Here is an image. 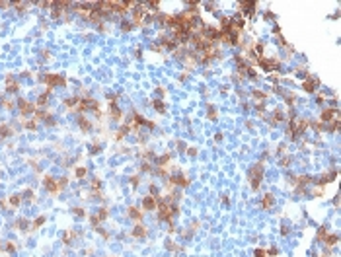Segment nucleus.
<instances>
[{
	"mask_svg": "<svg viewBox=\"0 0 341 257\" xmlns=\"http://www.w3.org/2000/svg\"><path fill=\"white\" fill-rule=\"evenodd\" d=\"M318 88V80L314 78V80H306V82H304V90L306 92H314Z\"/></svg>",
	"mask_w": 341,
	"mask_h": 257,
	"instance_id": "f257e3e1",
	"label": "nucleus"
},
{
	"mask_svg": "<svg viewBox=\"0 0 341 257\" xmlns=\"http://www.w3.org/2000/svg\"><path fill=\"white\" fill-rule=\"evenodd\" d=\"M273 203H275V201H273L271 195H265V197H263V207H265V209H271Z\"/></svg>",
	"mask_w": 341,
	"mask_h": 257,
	"instance_id": "39448f33",
	"label": "nucleus"
},
{
	"mask_svg": "<svg viewBox=\"0 0 341 257\" xmlns=\"http://www.w3.org/2000/svg\"><path fill=\"white\" fill-rule=\"evenodd\" d=\"M333 115H337V111H329V109H328V111H324V113H322V121H328V123H329L331 119H335Z\"/></svg>",
	"mask_w": 341,
	"mask_h": 257,
	"instance_id": "7ed1b4c3",
	"label": "nucleus"
},
{
	"mask_svg": "<svg viewBox=\"0 0 341 257\" xmlns=\"http://www.w3.org/2000/svg\"><path fill=\"white\" fill-rule=\"evenodd\" d=\"M256 255H257V257H269V255H267V253L263 251V249H257V251H256Z\"/></svg>",
	"mask_w": 341,
	"mask_h": 257,
	"instance_id": "6e6552de",
	"label": "nucleus"
},
{
	"mask_svg": "<svg viewBox=\"0 0 341 257\" xmlns=\"http://www.w3.org/2000/svg\"><path fill=\"white\" fill-rule=\"evenodd\" d=\"M142 207H144V209H156V199H154L152 195L146 197V199H144V203H142Z\"/></svg>",
	"mask_w": 341,
	"mask_h": 257,
	"instance_id": "f03ea898",
	"label": "nucleus"
},
{
	"mask_svg": "<svg viewBox=\"0 0 341 257\" xmlns=\"http://www.w3.org/2000/svg\"><path fill=\"white\" fill-rule=\"evenodd\" d=\"M154 109H158V111H160V113H164V109H166V107H164V105L160 103V101H154Z\"/></svg>",
	"mask_w": 341,
	"mask_h": 257,
	"instance_id": "0eeeda50",
	"label": "nucleus"
},
{
	"mask_svg": "<svg viewBox=\"0 0 341 257\" xmlns=\"http://www.w3.org/2000/svg\"><path fill=\"white\" fill-rule=\"evenodd\" d=\"M129 214L133 216V218H141V216H142V212H139L136 209H131V210H129Z\"/></svg>",
	"mask_w": 341,
	"mask_h": 257,
	"instance_id": "423d86ee",
	"label": "nucleus"
},
{
	"mask_svg": "<svg viewBox=\"0 0 341 257\" xmlns=\"http://www.w3.org/2000/svg\"><path fill=\"white\" fill-rule=\"evenodd\" d=\"M135 236H136V238H139V236H141V238H142V236H146V228H144L142 224H139V226L135 228Z\"/></svg>",
	"mask_w": 341,
	"mask_h": 257,
	"instance_id": "20e7f679",
	"label": "nucleus"
}]
</instances>
